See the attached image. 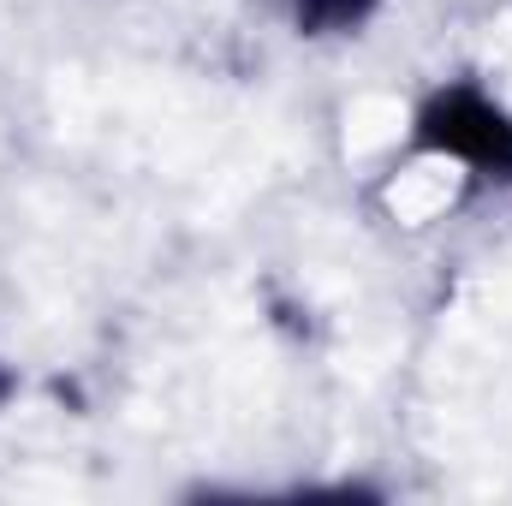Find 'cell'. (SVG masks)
Wrapping results in <instances>:
<instances>
[{
  "instance_id": "cell-1",
  "label": "cell",
  "mask_w": 512,
  "mask_h": 506,
  "mask_svg": "<svg viewBox=\"0 0 512 506\" xmlns=\"http://www.w3.org/2000/svg\"><path fill=\"white\" fill-rule=\"evenodd\" d=\"M417 149L465 161V167L512 185V114L501 102H489L477 84H453V90H435L423 102V114H417Z\"/></svg>"
},
{
  "instance_id": "cell-2",
  "label": "cell",
  "mask_w": 512,
  "mask_h": 506,
  "mask_svg": "<svg viewBox=\"0 0 512 506\" xmlns=\"http://www.w3.org/2000/svg\"><path fill=\"white\" fill-rule=\"evenodd\" d=\"M376 12V0H292V24L304 36H334V30H352Z\"/></svg>"
}]
</instances>
